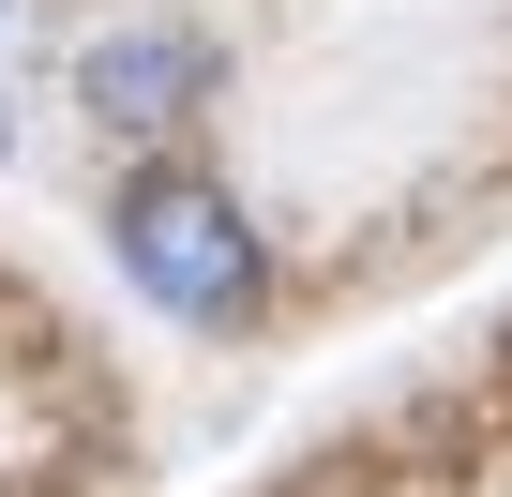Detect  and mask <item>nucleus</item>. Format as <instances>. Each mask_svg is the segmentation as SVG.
Segmentation results:
<instances>
[{
    "instance_id": "f257e3e1",
    "label": "nucleus",
    "mask_w": 512,
    "mask_h": 497,
    "mask_svg": "<svg viewBox=\"0 0 512 497\" xmlns=\"http://www.w3.org/2000/svg\"><path fill=\"white\" fill-rule=\"evenodd\" d=\"M106 257H121V287L166 332H256L272 287H287L272 211H256L211 151H121V181H106Z\"/></svg>"
},
{
    "instance_id": "f03ea898",
    "label": "nucleus",
    "mask_w": 512,
    "mask_h": 497,
    "mask_svg": "<svg viewBox=\"0 0 512 497\" xmlns=\"http://www.w3.org/2000/svg\"><path fill=\"white\" fill-rule=\"evenodd\" d=\"M76 121L121 136V151H196V121L226 106V46L196 16H166V0H136V16H91L76 61H61Z\"/></svg>"
},
{
    "instance_id": "7ed1b4c3",
    "label": "nucleus",
    "mask_w": 512,
    "mask_h": 497,
    "mask_svg": "<svg viewBox=\"0 0 512 497\" xmlns=\"http://www.w3.org/2000/svg\"><path fill=\"white\" fill-rule=\"evenodd\" d=\"M0 151H16V106H0Z\"/></svg>"
},
{
    "instance_id": "20e7f679",
    "label": "nucleus",
    "mask_w": 512,
    "mask_h": 497,
    "mask_svg": "<svg viewBox=\"0 0 512 497\" xmlns=\"http://www.w3.org/2000/svg\"><path fill=\"white\" fill-rule=\"evenodd\" d=\"M0 16H16V0H0Z\"/></svg>"
}]
</instances>
